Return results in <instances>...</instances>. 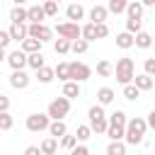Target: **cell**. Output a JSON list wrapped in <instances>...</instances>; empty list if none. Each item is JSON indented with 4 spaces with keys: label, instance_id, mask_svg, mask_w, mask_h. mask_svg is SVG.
<instances>
[{
    "label": "cell",
    "instance_id": "1",
    "mask_svg": "<svg viewBox=\"0 0 155 155\" xmlns=\"http://www.w3.org/2000/svg\"><path fill=\"white\" fill-rule=\"evenodd\" d=\"M145 131H148V124H145V119H140V116H133V119H128V121H126L124 143H126V145H140V143H143V136H145Z\"/></svg>",
    "mask_w": 155,
    "mask_h": 155
},
{
    "label": "cell",
    "instance_id": "2",
    "mask_svg": "<svg viewBox=\"0 0 155 155\" xmlns=\"http://www.w3.org/2000/svg\"><path fill=\"white\" fill-rule=\"evenodd\" d=\"M87 119H90V128H92V133H107V126H109V121H107V114H104V107L102 104H92L90 109H87Z\"/></svg>",
    "mask_w": 155,
    "mask_h": 155
},
{
    "label": "cell",
    "instance_id": "3",
    "mask_svg": "<svg viewBox=\"0 0 155 155\" xmlns=\"http://www.w3.org/2000/svg\"><path fill=\"white\" fill-rule=\"evenodd\" d=\"M114 75H116V82H121V85H128V82H133V75H136V65H133V61L131 58H119L116 61V68H114Z\"/></svg>",
    "mask_w": 155,
    "mask_h": 155
},
{
    "label": "cell",
    "instance_id": "4",
    "mask_svg": "<svg viewBox=\"0 0 155 155\" xmlns=\"http://www.w3.org/2000/svg\"><path fill=\"white\" fill-rule=\"evenodd\" d=\"M68 111H70V99H68V97H56V99H51V102H48V109H46V114H48L51 119H65Z\"/></svg>",
    "mask_w": 155,
    "mask_h": 155
},
{
    "label": "cell",
    "instance_id": "5",
    "mask_svg": "<svg viewBox=\"0 0 155 155\" xmlns=\"http://www.w3.org/2000/svg\"><path fill=\"white\" fill-rule=\"evenodd\" d=\"M48 124H51V116L48 114H29L27 116V131H31V133L48 131Z\"/></svg>",
    "mask_w": 155,
    "mask_h": 155
},
{
    "label": "cell",
    "instance_id": "6",
    "mask_svg": "<svg viewBox=\"0 0 155 155\" xmlns=\"http://www.w3.org/2000/svg\"><path fill=\"white\" fill-rule=\"evenodd\" d=\"M27 34L34 36V39H39V41H48V39L53 36L51 27H46L44 22H29V24H27Z\"/></svg>",
    "mask_w": 155,
    "mask_h": 155
},
{
    "label": "cell",
    "instance_id": "7",
    "mask_svg": "<svg viewBox=\"0 0 155 155\" xmlns=\"http://www.w3.org/2000/svg\"><path fill=\"white\" fill-rule=\"evenodd\" d=\"M56 31H58V36H63V39H68V41H75V39H80V24L78 22H61L58 27H56Z\"/></svg>",
    "mask_w": 155,
    "mask_h": 155
},
{
    "label": "cell",
    "instance_id": "8",
    "mask_svg": "<svg viewBox=\"0 0 155 155\" xmlns=\"http://www.w3.org/2000/svg\"><path fill=\"white\" fill-rule=\"evenodd\" d=\"M90 78H92V68H90V65H85V63H80V61H73V63H70V80L85 82V80H90Z\"/></svg>",
    "mask_w": 155,
    "mask_h": 155
},
{
    "label": "cell",
    "instance_id": "9",
    "mask_svg": "<svg viewBox=\"0 0 155 155\" xmlns=\"http://www.w3.org/2000/svg\"><path fill=\"white\" fill-rule=\"evenodd\" d=\"M5 61L10 63V68H12V70H24V65H27V53H24L22 48H17V51L7 53V58H5Z\"/></svg>",
    "mask_w": 155,
    "mask_h": 155
},
{
    "label": "cell",
    "instance_id": "10",
    "mask_svg": "<svg viewBox=\"0 0 155 155\" xmlns=\"http://www.w3.org/2000/svg\"><path fill=\"white\" fill-rule=\"evenodd\" d=\"M29 82H31V78H29L24 70H12V75H10V85H12L15 90H24Z\"/></svg>",
    "mask_w": 155,
    "mask_h": 155
},
{
    "label": "cell",
    "instance_id": "11",
    "mask_svg": "<svg viewBox=\"0 0 155 155\" xmlns=\"http://www.w3.org/2000/svg\"><path fill=\"white\" fill-rule=\"evenodd\" d=\"M7 31H10V36H12L15 41H22V39L29 36V34H27V22H12Z\"/></svg>",
    "mask_w": 155,
    "mask_h": 155
},
{
    "label": "cell",
    "instance_id": "12",
    "mask_svg": "<svg viewBox=\"0 0 155 155\" xmlns=\"http://www.w3.org/2000/svg\"><path fill=\"white\" fill-rule=\"evenodd\" d=\"M65 17H68L70 22H78V19L85 17V7H82L80 2H70V5L65 7Z\"/></svg>",
    "mask_w": 155,
    "mask_h": 155
},
{
    "label": "cell",
    "instance_id": "13",
    "mask_svg": "<svg viewBox=\"0 0 155 155\" xmlns=\"http://www.w3.org/2000/svg\"><path fill=\"white\" fill-rule=\"evenodd\" d=\"M107 17H109V10H107L104 5H94V7L90 10V22H92V24L107 22Z\"/></svg>",
    "mask_w": 155,
    "mask_h": 155
},
{
    "label": "cell",
    "instance_id": "14",
    "mask_svg": "<svg viewBox=\"0 0 155 155\" xmlns=\"http://www.w3.org/2000/svg\"><path fill=\"white\" fill-rule=\"evenodd\" d=\"M48 133H51L53 138H61V136H65V133H68V126H65V121H63V119H51V124H48Z\"/></svg>",
    "mask_w": 155,
    "mask_h": 155
},
{
    "label": "cell",
    "instance_id": "15",
    "mask_svg": "<svg viewBox=\"0 0 155 155\" xmlns=\"http://www.w3.org/2000/svg\"><path fill=\"white\" fill-rule=\"evenodd\" d=\"M133 46H138V48H150V46H153V36L140 29L138 34H133Z\"/></svg>",
    "mask_w": 155,
    "mask_h": 155
},
{
    "label": "cell",
    "instance_id": "16",
    "mask_svg": "<svg viewBox=\"0 0 155 155\" xmlns=\"http://www.w3.org/2000/svg\"><path fill=\"white\" fill-rule=\"evenodd\" d=\"M63 97H68V99L80 97V82H75V80H65V82H63Z\"/></svg>",
    "mask_w": 155,
    "mask_h": 155
},
{
    "label": "cell",
    "instance_id": "17",
    "mask_svg": "<svg viewBox=\"0 0 155 155\" xmlns=\"http://www.w3.org/2000/svg\"><path fill=\"white\" fill-rule=\"evenodd\" d=\"M114 90L111 87H99L97 90V104H102V107H107V104H111L114 102Z\"/></svg>",
    "mask_w": 155,
    "mask_h": 155
},
{
    "label": "cell",
    "instance_id": "18",
    "mask_svg": "<svg viewBox=\"0 0 155 155\" xmlns=\"http://www.w3.org/2000/svg\"><path fill=\"white\" fill-rule=\"evenodd\" d=\"M41 155H56V150H58V138H53V136H48V138H44L41 140Z\"/></svg>",
    "mask_w": 155,
    "mask_h": 155
},
{
    "label": "cell",
    "instance_id": "19",
    "mask_svg": "<svg viewBox=\"0 0 155 155\" xmlns=\"http://www.w3.org/2000/svg\"><path fill=\"white\" fill-rule=\"evenodd\" d=\"M27 19H29V22H44V19H46L44 7H41V5H31V7H27Z\"/></svg>",
    "mask_w": 155,
    "mask_h": 155
},
{
    "label": "cell",
    "instance_id": "20",
    "mask_svg": "<svg viewBox=\"0 0 155 155\" xmlns=\"http://www.w3.org/2000/svg\"><path fill=\"white\" fill-rule=\"evenodd\" d=\"M27 65H29V68H34V70H39L41 65H46V58H44V53H41V51L27 53Z\"/></svg>",
    "mask_w": 155,
    "mask_h": 155
},
{
    "label": "cell",
    "instance_id": "21",
    "mask_svg": "<svg viewBox=\"0 0 155 155\" xmlns=\"http://www.w3.org/2000/svg\"><path fill=\"white\" fill-rule=\"evenodd\" d=\"M143 5H140V0H128V5H126V15L128 17H136V19H140L143 17Z\"/></svg>",
    "mask_w": 155,
    "mask_h": 155
},
{
    "label": "cell",
    "instance_id": "22",
    "mask_svg": "<svg viewBox=\"0 0 155 155\" xmlns=\"http://www.w3.org/2000/svg\"><path fill=\"white\" fill-rule=\"evenodd\" d=\"M41 44H44V41L34 39V36H27V39H22V51H24V53H34V51H41Z\"/></svg>",
    "mask_w": 155,
    "mask_h": 155
},
{
    "label": "cell",
    "instance_id": "23",
    "mask_svg": "<svg viewBox=\"0 0 155 155\" xmlns=\"http://www.w3.org/2000/svg\"><path fill=\"white\" fill-rule=\"evenodd\" d=\"M133 85H136L140 92H145V90H150V87H153V78H150V75H145V73L133 75Z\"/></svg>",
    "mask_w": 155,
    "mask_h": 155
},
{
    "label": "cell",
    "instance_id": "24",
    "mask_svg": "<svg viewBox=\"0 0 155 155\" xmlns=\"http://www.w3.org/2000/svg\"><path fill=\"white\" fill-rule=\"evenodd\" d=\"M53 78H56V73H53V68H48V65H41V68L36 70V80L44 82V85H48Z\"/></svg>",
    "mask_w": 155,
    "mask_h": 155
},
{
    "label": "cell",
    "instance_id": "25",
    "mask_svg": "<svg viewBox=\"0 0 155 155\" xmlns=\"http://www.w3.org/2000/svg\"><path fill=\"white\" fill-rule=\"evenodd\" d=\"M124 133H126V126H116V124H109L107 126L109 140H124Z\"/></svg>",
    "mask_w": 155,
    "mask_h": 155
},
{
    "label": "cell",
    "instance_id": "26",
    "mask_svg": "<svg viewBox=\"0 0 155 155\" xmlns=\"http://www.w3.org/2000/svg\"><path fill=\"white\" fill-rule=\"evenodd\" d=\"M80 39H85V41H94L97 39V24H85V27H80Z\"/></svg>",
    "mask_w": 155,
    "mask_h": 155
},
{
    "label": "cell",
    "instance_id": "27",
    "mask_svg": "<svg viewBox=\"0 0 155 155\" xmlns=\"http://www.w3.org/2000/svg\"><path fill=\"white\" fill-rule=\"evenodd\" d=\"M107 155H126V143L124 140H109Z\"/></svg>",
    "mask_w": 155,
    "mask_h": 155
},
{
    "label": "cell",
    "instance_id": "28",
    "mask_svg": "<svg viewBox=\"0 0 155 155\" xmlns=\"http://www.w3.org/2000/svg\"><path fill=\"white\" fill-rule=\"evenodd\" d=\"M10 22H27V7L15 5V7L10 10Z\"/></svg>",
    "mask_w": 155,
    "mask_h": 155
},
{
    "label": "cell",
    "instance_id": "29",
    "mask_svg": "<svg viewBox=\"0 0 155 155\" xmlns=\"http://www.w3.org/2000/svg\"><path fill=\"white\" fill-rule=\"evenodd\" d=\"M126 5H128V0H109L107 2V10L111 15H121V12H126Z\"/></svg>",
    "mask_w": 155,
    "mask_h": 155
},
{
    "label": "cell",
    "instance_id": "30",
    "mask_svg": "<svg viewBox=\"0 0 155 155\" xmlns=\"http://www.w3.org/2000/svg\"><path fill=\"white\" fill-rule=\"evenodd\" d=\"M116 46H119V48H131V46H133V34H128V31L116 34Z\"/></svg>",
    "mask_w": 155,
    "mask_h": 155
},
{
    "label": "cell",
    "instance_id": "31",
    "mask_svg": "<svg viewBox=\"0 0 155 155\" xmlns=\"http://www.w3.org/2000/svg\"><path fill=\"white\" fill-rule=\"evenodd\" d=\"M97 75H99V78H111V75H114V65H111L109 61H99V63H97Z\"/></svg>",
    "mask_w": 155,
    "mask_h": 155
},
{
    "label": "cell",
    "instance_id": "32",
    "mask_svg": "<svg viewBox=\"0 0 155 155\" xmlns=\"http://www.w3.org/2000/svg\"><path fill=\"white\" fill-rule=\"evenodd\" d=\"M53 73H56V78L58 80H70V63H58L56 68H53Z\"/></svg>",
    "mask_w": 155,
    "mask_h": 155
},
{
    "label": "cell",
    "instance_id": "33",
    "mask_svg": "<svg viewBox=\"0 0 155 155\" xmlns=\"http://www.w3.org/2000/svg\"><path fill=\"white\" fill-rule=\"evenodd\" d=\"M107 121H109V124H116V126H126V121H128V116H126V111H121V109H116L114 114H109V116H107Z\"/></svg>",
    "mask_w": 155,
    "mask_h": 155
},
{
    "label": "cell",
    "instance_id": "34",
    "mask_svg": "<svg viewBox=\"0 0 155 155\" xmlns=\"http://www.w3.org/2000/svg\"><path fill=\"white\" fill-rule=\"evenodd\" d=\"M124 97H126L128 102H136V99L140 97V90H138L133 82H128V85H124Z\"/></svg>",
    "mask_w": 155,
    "mask_h": 155
},
{
    "label": "cell",
    "instance_id": "35",
    "mask_svg": "<svg viewBox=\"0 0 155 155\" xmlns=\"http://www.w3.org/2000/svg\"><path fill=\"white\" fill-rule=\"evenodd\" d=\"M53 51H56L58 56H65V53L70 51V41H68V39H63V36H61V39H56V44H53Z\"/></svg>",
    "mask_w": 155,
    "mask_h": 155
},
{
    "label": "cell",
    "instance_id": "36",
    "mask_svg": "<svg viewBox=\"0 0 155 155\" xmlns=\"http://www.w3.org/2000/svg\"><path fill=\"white\" fill-rule=\"evenodd\" d=\"M140 27H143V19H136V17H128L126 19V31L128 34H138Z\"/></svg>",
    "mask_w": 155,
    "mask_h": 155
},
{
    "label": "cell",
    "instance_id": "37",
    "mask_svg": "<svg viewBox=\"0 0 155 155\" xmlns=\"http://www.w3.org/2000/svg\"><path fill=\"white\" fill-rule=\"evenodd\" d=\"M15 126V119L10 116V111H0V131H10Z\"/></svg>",
    "mask_w": 155,
    "mask_h": 155
},
{
    "label": "cell",
    "instance_id": "38",
    "mask_svg": "<svg viewBox=\"0 0 155 155\" xmlns=\"http://www.w3.org/2000/svg\"><path fill=\"white\" fill-rule=\"evenodd\" d=\"M87 46H90V41H85V39H75V41H70V51H73V53H85Z\"/></svg>",
    "mask_w": 155,
    "mask_h": 155
},
{
    "label": "cell",
    "instance_id": "39",
    "mask_svg": "<svg viewBox=\"0 0 155 155\" xmlns=\"http://www.w3.org/2000/svg\"><path fill=\"white\" fill-rule=\"evenodd\" d=\"M92 136V128L87 126V124H82V126H78V131H75V138L80 140V143H85L87 138Z\"/></svg>",
    "mask_w": 155,
    "mask_h": 155
},
{
    "label": "cell",
    "instance_id": "40",
    "mask_svg": "<svg viewBox=\"0 0 155 155\" xmlns=\"http://www.w3.org/2000/svg\"><path fill=\"white\" fill-rule=\"evenodd\" d=\"M75 145H78V138H75V136H70V133L61 136V148H65V150H73Z\"/></svg>",
    "mask_w": 155,
    "mask_h": 155
},
{
    "label": "cell",
    "instance_id": "41",
    "mask_svg": "<svg viewBox=\"0 0 155 155\" xmlns=\"http://www.w3.org/2000/svg\"><path fill=\"white\" fill-rule=\"evenodd\" d=\"M41 7H44V12H46V17H56V15H58V2H56V0H46Z\"/></svg>",
    "mask_w": 155,
    "mask_h": 155
},
{
    "label": "cell",
    "instance_id": "42",
    "mask_svg": "<svg viewBox=\"0 0 155 155\" xmlns=\"http://www.w3.org/2000/svg\"><path fill=\"white\" fill-rule=\"evenodd\" d=\"M143 73L145 75H155V58H145V63H143Z\"/></svg>",
    "mask_w": 155,
    "mask_h": 155
},
{
    "label": "cell",
    "instance_id": "43",
    "mask_svg": "<svg viewBox=\"0 0 155 155\" xmlns=\"http://www.w3.org/2000/svg\"><path fill=\"white\" fill-rule=\"evenodd\" d=\"M10 41H12L10 31H7V29H0V48H7V46H10Z\"/></svg>",
    "mask_w": 155,
    "mask_h": 155
},
{
    "label": "cell",
    "instance_id": "44",
    "mask_svg": "<svg viewBox=\"0 0 155 155\" xmlns=\"http://www.w3.org/2000/svg\"><path fill=\"white\" fill-rule=\"evenodd\" d=\"M104 36H109V27H107V22H99L97 24V39H104Z\"/></svg>",
    "mask_w": 155,
    "mask_h": 155
},
{
    "label": "cell",
    "instance_id": "45",
    "mask_svg": "<svg viewBox=\"0 0 155 155\" xmlns=\"http://www.w3.org/2000/svg\"><path fill=\"white\" fill-rule=\"evenodd\" d=\"M70 155H90V150H87V145L80 143V145H75V148L70 150Z\"/></svg>",
    "mask_w": 155,
    "mask_h": 155
},
{
    "label": "cell",
    "instance_id": "46",
    "mask_svg": "<svg viewBox=\"0 0 155 155\" xmlns=\"http://www.w3.org/2000/svg\"><path fill=\"white\" fill-rule=\"evenodd\" d=\"M7 109H10V97L0 94V111H7Z\"/></svg>",
    "mask_w": 155,
    "mask_h": 155
},
{
    "label": "cell",
    "instance_id": "47",
    "mask_svg": "<svg viewBox=\"0 0 155 155\" xmlns=\"http://www.w3.org/2000/svg\"><path fill=\"white\" fill-rule=\"evenodd\" d=\"M24 155H41V148L39 145H29V148H24Z\"/></svg>",
    "mask_w": 155,
    "mask_h": 155
},
{
    "label": "cell",
    "instance_id": "48",
    "mask_svg": "<svg viewBox=\"0 0 155 155\" xmlns=\"http://www.w3.org/2000/svg\"><path fill=\"white\" fill-rule=\"evenodd\" d=\"M145 124H148V128H153V131H155V109H153V111L148 114V119H145Z\"/></svg>",
    "mask_w": 155,
    "mask_h": 155
},
{
    "label": "cell",
    "instance_id": "49",
    "mask_svg": "<svg viewBox=\"0 0 155 155\" xmlns=\"http://www.w3.org/2000/svg\"><path fill=\"white\" fill-rule=\"evenodd\" d=\"M140 5H143V7H153V5H155V0H140Z\"/></svg>",
    "mask_w": 155,
    "mask_h": 155
},
{
    "label": "cell",
    "instance_id": "50",
    "mask_svg": "<svg viewBox=\"0 0 155 155\" xmlns=\"http://www.w3.org/2000/svg\"><path fill=\"white\" fill-rule=\"evenodd\" d=\"M5 58H7V53H5V48H0V63H2Z\"/></svg>",
    "mask_w": 155,
    "mask_h": 155
},
{
    "label": "cell",
    "instance_id": "51",
    "mask_svg": "<svg viewBox=\"0 0 155 155\" xmlns=\"http://www.w3.org/2000/svg\"><path fill=\"white\" fill-rule=\"evenodd\" d=\"M12 2H15V5H24L27 0H12Z\"/></svg>",
    "mask_w": 155,
    "mask_h": 155
},
{
    "label": "cell",
    "instance_id": "52",
    "mask_svg": "<svg viewBox=\"0 0 155 155\" xmlns=\"http://www.w3.org/2000/svg\"><path fill=\"white\" fill-rule=\"evenodd\" d=\"M56 2H61V0H56Z\"/></svg>",
    "mask_w": 155,
    "mask_h": 155
},
{
    "label": "cell",
    "instance_id": "53",
    "mask_svg": "<svg viewBox=\"0 0 155 155\" xmlns=\"http://www.w3.org/2000/svg\"><path fill=\"white\" fill-rule=\"evenodd\" d=\"M0 2H2V0H0Z\"/></svg>",
    "mask_w": 155,
    "mask_h": 155
}]
</instances>
